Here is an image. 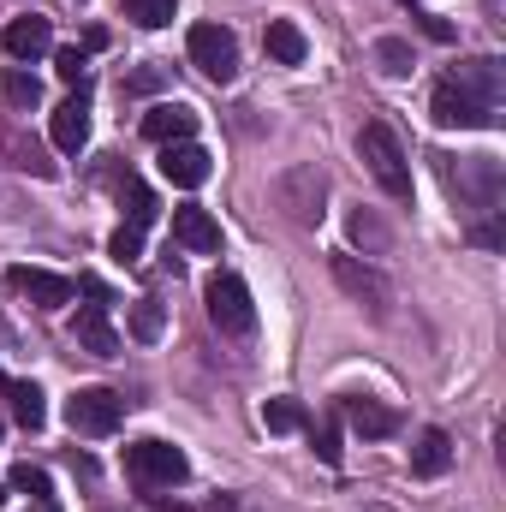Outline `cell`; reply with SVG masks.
Here are the masks:
<instances>
[{
    "mask_svg": "<svg viewBox=\"0 0 506 512\" xmlns=\"http://www.w3.org/2000/svg\"><path fill=\"white\" fill-rule=\"evenodd\" d=\"M358 155H364V167L376 173V185L393 203L411 197V167H405V149H399V137H393L387 120H370V126L358 131Z\"/></svg>",
    "mask_w": 506,
    "mask_h": 512,
    "instance_id": "obj_1",
    "label": "cell"
},
{
    "mask_svg": "<svg viewBox=\"0 0 506 512\" xmlns=\"http://www.w3.org/2000/svg\"><path fill=\"white\" fill-rule=\"evenodd\" d=\"M203 298H209V322H215L221 334H251V328H256L251 286H245V280H239L233 268L209 274V280H203Z\"/></svg>",
    "mask_w": 506,
    "mask_h": 512,
    "instance_id": "obj_2",
    "label": "cell"
},
{
    "mask_svg": "<svg viewBox=\"0 0 506 512\" xmlns=\"http://www.w3.org/2000/svg\"><path fill=\"white\" fill-rule=\"evenodd\" d=\"M191 66L215 84L239 78V36L227 24H191Z\"/></svg>",
    "mask_w": 506,
    "mask_h": 512,
    "instance_id": "obj_3",
    "label": "cell"
},
{
    "mask_svg": "<svg viewBox=\"0 0 506 512\" xmlns=\"http://www.w3.org/2000/svg\"><path fill=\"white\" fill-rule=\"evenodd\" d=\"M78 292L90 298L84 310H78V322H72V340L84 346V352H96V358H114L120 352V334H114V322H108V286L102 280H78Z\"/></svg>",
    "mask_w": 506,
    "mask_h": 512,
    "instance_id": "obj_4",
    "label": "cell"
},
{
    "mask_svg": "<svg viewBox=\"0 0 506 512\" xmlns=\"http://www.w3.org/2000/svg\"><path fill=\"white\" fill-rule=\"evenodd\" d=\"M126 471L143 483V489H173V483H185V453L179 447H167V441H131L126 447Z\"/></svg>",
    "mask_w": 506,
    "mask_h": 512,
    "instance_id": "obj_5",
    "label": "cell"
},
{
    "mask_svg": "<svg viewBox=\"0 0 506 512\" xmlns=\"http://www.w3.org/2000/svg\"><path fill=\"white\" fill-rule=\"evenodd\" d=\"M120 417H126V399H120L114 387H78V393L66 399V423H72L78 435H114Z\"/></svg>",
    "mask_w": 506,
    "mask_h": 512,
    "instance_id": "obj_6",
    "label": "cell"
},
{
    "mask_svg": "<svg viewBox=\"0 0 506 512\" xmlns=\"http://www.w3.org/2000/svg\"><path fill=\"white\" fill-rule=\"evenodd\" d=\"M429 114H435V126H447V131H489V126H495V108H489V102H477V96H465L453 78H441V84H435Z\"/></svg>",
    "mask_w": 506,
    "mask_h": 512,
    "instance_id": "obj_7",
    "label": "cell"
},
{
    "mask_svg": "<svg viewBox=\"0 0 506 512\" xmlns=\"http://www.w3.org/2000/svg\"><path fill=\"white\" fill-rule=\"evenodd\" d=\"M6 286H12V292H24L36 310H66V304H72V292H78L66 274H48V268H6Z\"/></svg>",
    "mask_w": 506,
    "mask_h": 512,
    "instance_id": "obj_8",
    "label": "cell"
},
{
    "mask_svg": "<svg viewBox=\"0 0 506 512\" xmlns=\"http://www.w3.org/2000/svg\"><path fill=\"white\" fill-rule=\"evenodd\" d=\"M161 179L179 191H197L209 179V149L203 143H161Z\"/></svg>",
    "mask_w": 506,
    "mask_h": 512,
    "instance_id": "obj_9",
    "label": "cell"
},
{
    "mask_svg": "<svg viewBox=\"0 0 506 512\" xmlns=\"http://www.w3.org/2000/svg\"><path fill=\"white\" fill-rule=\"evenodd\" d=\"M334 411H340L364 441H381V435H393V429H399V411H393V405H381V399H364V393H346Z\"/></svg>",
    "mask_w": 506,
    "mask_h": 512,
    "instance_id": "obj_10",
    "label": "cell"
},
{
    "mask_svg": "<svg viewBox=\"0 0 506 512\" xmlns=\"http://www.w3.org/2000/svg\"><path fill=\"white\" fill-rule=\"evenodd\" d=\"M173 239H179L185 251H197V256H215L221 251V221H215L209 209L185 203V209H173Z\"/></svg>",
    "mask_w": 506,
    "mask_h": 512,
    "instance_id": "obj_11",
    "label": "cell"
},
{
    "mask_svg": "<svg viewBox=\"0 0 506 512\" xmlns=\"http://www.w3.org/2000/svg\"><path fill=\"white\" fill-rule=\"evenodd\" d=\"M191 131H197V108L191 102H155L143 114V137L149 143H191Z\"/></svg>",
    "mask_w": 506,
    "mask_h": 512,
    "instance_id": "obj_12",
    "label": "cell"
},
{
    "mask_svg": "<svg viewBox=\"0 0 506 512\" xmlns=\"http://www.w3.org/2000/svg\"><path fill=\"white\" fill-rule=\"evenodd\" d=\"M0 48L24 66V60H42V54L54 48V30H48V18H36V12H30V18H12L6 36H0Z\"/></svg>",
    "mask_w": 506,
    "mask_h": 512,
    "instance_id": "obj_13",
    "label": "cell"
},
{
    "mask_svg": "<svg viewBox=\"0 0 506 512\" xmlns=\"http://www.w3.org/2000/svg\"><path fill=\"white\" fill-rule=\"evenodd\" d=\"M334 280H340L358 304L370 298V310H376V316H387V280H381L376 268H364L358 256H334Z\"/></svg>",
    "mask_w": 506,
    "mask_h": 512,
    "instance_id": "obj_14",
    "label": "cell"
},
{
    "mask_svg": "<svg viewBox=\"0 0 506 512\" xmlns=\"http://www.w3.org/2000/svg\"><path fill=\"white\" fill-rule=\"evenodd\" d=\"M262 48H268V60H274V66H304V60H310V42H304V30H298L292 18H268Z\"/></svg>",
    "mask_w": 506,
    "mask_h": 512,
    "instance_id": "obj_15",
    "label": "cell"
},
{
    "mask_svg": "<svg viewBox=\"0 0 506 512\" xmlns=\"http://www.w3.org/2000/svg\"><path fill=\"white\" fill-rule=\"evenodd\" d=\"M48 131H54V143H60L66 155L90 143V102H84V90H78L72 102H60V108H54V120H48Z\"/></svg>",
    "mask_w": 506,
    "mask_h": 512,
    "instance_id": "obj_16",
    "label": "cell"
},
{
    "mask_svg": "<svg viewBox=\"0 0 506 512\" xmlns=\"http://www.w3.org/2000/svg\"><path fill=\"white\" fill-rule=\"evenodd\" d=\"M453 84H459L465 96H477V102L501 108V60H465V66L453 72Z\"/></svg>",
    "mask_w": 506,
    "mask_h": 512,
    "instance_id": "obj_17",
    "label": "cell"
},
{
    "mask_svg": "<svg viewBox=\"0 0 506 512\" xmlns=\"http://www.w3.org/2000/svg\"><path fill=\"white\" fill-rule=\"evenodd\" d=\"M6 405H12V417H18V429H42L48 423V393L36 382H6Z\"/></svg>",
    "mask_w": 506,
    "mask_h": 512,
    "instance_id": "obj_18",
    "label": "cell"
},
{
    "mask_svg": "<svg viewBox=\"0 0 506 512\" xmlns=\"http://www.w3.org/2000/svg\"><path fill=\"white\" fill-rule=\"evenodd\" d=\"M453 465V435L447 429H423V441H417V453H411V471L417 477H441Z\"/></svg>",
    "mask_w": 506,
    "mask_h": 512,
    "instance_id": "obj_19",
    "label": "cell"
},
{
    "mask_svg": "<svg viewBox=\"0 0 506 512\" xmlns=\"http://www.w3.org/2000/svg\"><path fill=\"white\" fill-rule=\"evenodd\" d=\"M0 102H6V108H36V102H42V84H36L24 66H6V72H0Z\"/></svg>",
    "mask_w": 506,
    "mask_h": 512,
    "instance_id": "obj_20",
    "label": "cell"
},
{
    "mask_svg": "<svg viewBox=\"0 0 506 512\" xmlns=\"http://www.w3.org/2000/svg\"><path fill=\"white\" fill-rule=\"evenodd\" d=\"M161 328H167V310L155 298H137L131 304V340H161Z\"/></svg>",
    "mask_w": 506,
    "mask_h": 512,
    "instance_id": "obj_21",
    "label": "cell"
},
{
    "mask_svg": "<svg viewBox=\"0 0 506 512\" xmlns=\"http://www.w3.org/2000/svg\"><path fill=\"white\" fill-rule=\"evenodd\" d=\"M262 423H268L274 435H292V429H304V405H298V399H268V405H262Z\"/></svg>",
    "mask_w": 506,
    "mask_h": 512,
    "instance_id": "obj_22",
    "label": "cell"
},
{
    "mask_svg": "<svg viewBox=\"0 0 506 512\" xmlns=\"http://www.w3.org/2000/svg\"><path fill=\"white\" fill-rule=\"evenodd\" d=\"M376 60H381V72H387V78H405V72H411V42L381 36V42H376Z\"/></svg>",
    "mask_w": 506,
    "mask_h": 512,
    "instance_id": "obj_23",
    "label": "cell"
},
{
    "mask_svg": "<svg viewBox=\"0 0 506 512\" xmlns=\"http://www.w3.org/2000/svg\"><path fill=\"white\" fill-rule=\"evenodd\" d=\"M126 203H131V221H126V227H137V233H143V227H149V221L161 215V203H155V191H149V185H137V179L126 185Z\"/></svg>",
    "mask_w": 506,
    "mask_h": 512,
    "instance_id": "obj_24",
    "label": "cell"
},
{
    "mask_svg": "<svg viewBox=\"0 0 506 512\" xmlns=\"http://www.w3.org/2000/svg\"><path fill=\"white\" fill-rule=\"evenodd\" d=\"M173 6H179V0H126V12L143 24V30H161V24H173Z\"/></svg>",
    "mask_w": 506,
    "mask_h": 512,
    "instance_id": "obj_25",
    "label": "cell"
},
{
    "mask_svg": "<svg viewBox=\"0 0 506 512\" xmlns=\"http://www.w3.org/2000/svg\"><path fill=\"white\" fill-rule=\"evenodd\" d=\"M316 459H322V465H340V459H346V447H340V417H322V423H316Z\"/></svg>",
    "mask_w": 506,
    "mask_h": 512,
    "instance_id": "obj_26",
    "label": "cell"
},
{
    "mask_svg": "<svg viewBox=\"0 0 506 512\" xmlns=\"http://www.w3.org/2000/svg\"><path fill=\"white\" fill-rule=\"evenodd\" d=\"M108 256H114V262H137V256H143V233H137V227H120V233L108 239Z\"/></svg>",
    "mask_w": 506,
    "mask_h": 512,
    "instance_id": "obj_27",
    "label": "cell"
},
{
    "mask_svg": "<svg viewBox=\"0 0 506 512\" xmlns=\"http://www.w3.org/2000/svg\"><path fill=\"white\" fill-rule=\"evenodd\" d=\"M84 66H90V60H84L78 48H60V54H54V72H60L66 84H78V90H84Z\"/></svg>",
    "mask_w": 506,
    "mask_h": 512,
    "instance_id": "obj_28",
    "label": "cell"
},
{
    "mask_svg": "<svg viewBox=\"0 0 506 512\" xmlns=\"http://www.w3.org/2000/svg\"><path fill=\"white\" fill-rule=\"evenodd\" d=\"M12 489H24V495L48 501V471H36V465H18V471H12Z\"/></svg>",
    "mask_w": 506,
    "mask_h": 512,
    "instance_id": "obj_29",
    "label": "cell"
},
{
    "mask_svg": "<svg viewBox=\"0 0 506 512\" xmlns=\"http://www.w3.org/2000/svg\"><path fill=\"white\" fill-rule=\"evenodd\" d=\"M352 239H358V245H364V239H370V245H387V233H381V221H370V215H364V209H358V215H352Z\"/></svg>",
    "mask_w": 506,
    "mask_h": 512,
    "instance_id": "obj_30",
    "label": "cell"
},
{
    "mask_svg": "<svg viewBox=\"0 0 506 512\" xmlns=\"http://www.w3.org/2000/svg\"><path fill=\"white\" fill-rule=\"evenodd\" d=\"M423 30H429V36H435V42H453V36H459V30H453V24H447V18H435V12H423Z\"/></svg>",
    "mask_w": 506,
    "mask_h": 512,
    "instance_id": "obj_31",
    "label": "cell"
},
{
    "mask_svg": "<svg viewBox=\"0 0 506 512\" xmlns=\"http://www.w3.org/2000/svg\"><path fill=\"white\" fill-rule=\"evenodd\" d=\"M0 399H6V376H0Z\"/></svg>",
    "mask_w": 506,
    "mask_h": 512,
    "instance_id": "obj_32",
    "label": "cell"
},
{
    "mask_svg": "<svg viewBox=\"0 0 506 512\" xmlns=\"http://www.w3.org/2000/svg\"><path fill=\"white\" fill-rule=\"evenodd\" d=\"M0 501H6V489H0Z\"/></svg>",
    "mask_w": 506,
    "mask_h": 512,
    "instance_id": "obj_33",
    "label": "cell"
}]
</instances>
